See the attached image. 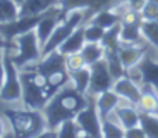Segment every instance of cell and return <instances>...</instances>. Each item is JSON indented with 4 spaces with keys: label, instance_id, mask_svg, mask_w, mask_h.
I'll return each mask as SVG.
<instances>
[{
    "label": "cell",
    "instance_id": "6da1fadb",
    "mask_svg": "<svg viewBox=\"0 0 158 138\" xmlns=\"http://www.w3.org/2000/svg\"><path fill=\"white\" fill-rule=\"evenodd\" d=\"M88 104L86 94L77 91L71 83L61 88L43 107L48 128L57 129L58 124L68 120H75L78 112Z\"/></svg>",
    "mask_w": 158,
    "mask_h": 138
},
{
    "label": "cell",
    "instance_id": "7a4b0ae2",
    "mask_svg": "<svg viewBox=\"0 0 158 138\" xmlns=\"http://www.w3.org/2000/svg\"><path fill=\"white\" fill-rule=\"evenodd\" d=\"M3 117L6 118L14 138H34L48 128L45 114L39 109L8 107L3 109Z\"/></svg>",
    "mask_w": 158,
    "mask_h": 138
},
{
    "label": "cell",
    "instance_id": "3957f363",
    "mask_svg": "<svg viewBox=\"0 0 158 138\" xmlns=\"http://www.w3.org/2000/svg\"><path fill=\"white\" fill-rule=\"evenodd\" d=\"M20 80L23 88V95H22L23 107L43 111L46 103L52 98L48 89L46 77L40 71H37L31 63L20 69Z\"/></svg>",
    "mask_w": 158,
    "mask_h": 138
},
{
    "label": "cell",
    "instance_id": "277c9868",
    "mask_svg": "<svg viewBox=\"0 0 158 138\" xmlns=\"http://www.w3.org/2000/svg\"><path fill=\"white\" fill-rule=\"evenodd\" d=\"M14 42L17 45V51L15 52L9 51V52H11V58H12L14 65L19 69H22L31 63H35L42 58V46L39 43L35 31L22 34Z\"/></svg>",
    "mask_w": 158,
    "mask_h": 138
},
{
    "label": "cell",
    "instance_id": "5b68a950",
    "mask_svg": "<svg viewBox=\"0 0 158 138\" xmlns=\"http://www.w3.org/2000/svg\"><path fill=\"white\" fill-rule=\"evenodd\" d=\"M5 57V82L0 88V101L3 103H22V80H20V69L14 65L11 58V52L6 49L3 52Z\"/></svg>",
    "mask_w": 158,
    "mask_h": 138
},
{
    "label": "cell",
    "instance_id": "8992f818",
    "mask_svg": "<svg viewBox=\"0 0 158 138\" xmlns=\"http://www.w3.org/2000/svg\"><path fill=\"white\" fill-rule=\"evenodd\" d=\"M85 23V11H72L69 12L54 29L52 36L49 37V40L45 43V46L42 48V55H46L52 51H57L60 45L78 28Z\"/></svg>",
    "mask_w": 158,
    "mask_h": 138
},
{
    "label": "cell",
    "instance_id": "52a82bcc",
    "mask_svg": "<svg viewBox=\"0 0 158 138\" xmlns=\"http://www.w3.org/2000/svg\"><path fill=\"white\" fill-rule=\"evenodd\" d=\"M86 97H88V104L78 112V115L75 117V121H77L81 132L91 135L92 138H103V135H102V117L97 111L95 95L86 94Z\"/></svg>",
    "mask_w": 158,
    "mask_h": 138
},
{
    "label": "cell",
    "instance_id": "ba28073f",
    "mask_svg": "<svg viewBox=\"0 0 158 138\" xmlns=\"http://www.w3.org/2000/svg\"><path fill=\"white\" fill-rule=\"evenodd\" d=\"M46 12L37 14V15H23V17L19 15L15 20L0 23V36L8 42H14L19 36L26 34L29 31H34L35 26L39 25V22L46 15Z\"/></svg>",
    "mask_w": 158,
    "mask_h": 138
},
{
    "label": "cell",
    "instance_id": "9c48e42d",
    "mask_svg": "<svg viewBox=\"0 0 158 138\" xmlns=\"http://www.w3.org/2000/svg\"><path fill=\"white\" fill-rule=\"evenodd\" d=\"M89 71H91V83H89L88 94L97 97L102 92L112 89V85H114L115 80H114V77H112V74L107 68V63H106L105 58L91 65Z\"/></svg>",
    "mask_w": 158,
    "mask_h": 138
},
{
    "label": "cell",
    "instance_id": "30bf717a",
    "mask_svg": "<svg viewBox=\"0 0 158 138\" xmlns=\"http://www.w3.org/2000/svg\"><path fill=\"white\" fill-rule=\"evenodd\" d=\"M112 89L117 92V95L131 104H138L140 97H141V86L137 85L135 82H132L127 75H123L120 78H117L112 85Z\"/></svg>",
    "mask_w": 158,
    "mask_h": 138
},
{
    "label": "cell",
    "instance_id": "8fae6325",
    "mask_svg": "<svg viewBox=\"0 0 158 138\" xmlns=\"http://www.w3.org/2000/svg\"><path fill=\"white\" fill-rule=\"evenodd\" d=\"M148 45L149 43H140V45H127V43H121L118 49V55L120 60L124 66V69H129L132 66H137L143 57L148 52Z\"/></svg>",
    "mask_w": 158,
    "mask_h": 138
},
{
    "label": "cell",
    "instance_id": "7c38bea8",
    "mask_svg": "<svg viewBox=\"0 0 158 138\" xmlns=\"http://www.w3.org/2000/svg\"><path fill=\"white\" fill-rule=\"evenodd\" d=\"M140 115H141L140 109L135 104H131V103H126V101H121L118 104V107L114 111V117L117 118V121L124 129L138 126L140 124Z\"/></svg>",
    "mask_w": 158,
    "mask_h": 138
},
{
    "label": "cell",
    "instance_id": "4fadbf2b",
    "mask_svg": "<svg viewBox=\"0 0 158 138\" xmlns=\"http://www.w3.org/2000/svg\"><path fill=\"white\" fill-rule=\"evenodd\" d=\"M121 101H123V100L117 95V92L114 91V89L102 92V94H98V95L95 97L97 111H98V114H100L102 118L112 115L114 111L118 107V104H120Z\"/></svg>",
    "mask_w": 158,
    "mask_h": 138
},
{
    "label": "cell",
    "instance_id": "5bb4252c",
    "mask_svg": "<svg viewBox=\"0 0 158 138\" xmlns=\"http://www.w3.org/2000/svg\"><path fill=\"white\" fill-rule=\"evenodd\" d=\"M140 72H141V80L143 85L154 86L158 91V60H154L148 54L143 57V60L137 65Z\"/></svg>",
    "mask_w": 158,
    "mask_h": 138
},
{
    "label": "cell",
    "instance_id": "9a60e30c",
    "mask_svg": "<svg viewBox=\"0 0 158 138\" xmlns=\"http://www.w3.org/2000/svg\"><path fill=\"white\" fill-rule=\"evenodd\" d=\"M60 5V0H25L19 8V15H37Z\"/></svg>",
    "mask_w": 158,
    "mask_h": 138
},
{
    "label": "cell",
    "instance_id": "2e32d148",
    "mask_svg": "<svg viewBox=\"0 0 158 138\" xmlns=\"http://www.w3.org/2000/svg\"><path fill=\"white\" fill-rule=\"evenodd\" d=\"M137 107L140 109V112L158 115V91L154 86H149V85L141 86V97Z\"/></svg>",
    "mask_w": 158,
    "mask_h": 138
},
{
    "label": "cell",
    "instance_id": "e0dca14e",
    "mask_svg": "<svg viewBox=\"0 0 158 138\" xmlns=\"http://www.w3.org/2000/svg\"><path fill=\"white\" fill-rule=\"evenodd\" d=\"M86 43V39H85V25L78 26L61 45L57 49L58 52H61L63 55H69V54H75V52H80L81 48Z\"/></svg>",
    "mask_w": 158,
    "mask_h": 138
},
{
    "label": "cell",
    "instance_id": "ac0fdd59",
    "mask_svg": "<svg viewBox=\"0 0 158 138\" xmlns=\"http://www.w3.org/2000/svg\"><path fill=\"white\" fill-rule=\"evenodd\" d=\"M102 135L103 138H124V128L112 115L102 118Z\"/></svg>",
    "mask_w": 158,
    "mask_h": 138
},
{
    "label": "cell",
    "instance_id": "d6986e66",
    "mask_svg": "<svg viewBox=\"0 0 158 138\" xmlns=\"http://www.w3.org/2000/svg\"><path fill=\"white\" fill-rule=\"evenodd\" d=\"M80 54H81L85 63L88 66H91V65L100 61L102 58H105V48L102 43H88L86 42L85 46L81 48Z\"/></svg>",
    "mask_w": 158,
    "mask_h": 138
},
{
    "label": "cell",
    "instance_id": "ffe728a7",
    "mask_svg": "<svg viewBox=\"0 0 158 138\" xmlns=\"http://www.w3.org/2000/svg\"><path fill=\"white\" fill-rule=\"evenodd\" d=\"M71 75V85L80 91L81 94H88L89 89V83H91V71H89V66H85L78 71H74V72H69Z\"/></svg>",
    "mask_w": 158,
    "mask_h": 138
},
{
    "label": "cell",
    "instance_id": "44dd1931",
    "mask_svg": "<svg viewBox=\"0 0 158 138\" xmlns=\"http://www.w3.org/2000/svg\"><path fill=\"white\" fill-rule=\"evenodd\" d=\"M94 0H60V14L66 17L72 11H91Z\"/></svg>",
    "mask_w": 158,
    "mask_h": 138
},
{
    "label": "cell",
    "instance_id": "7402d4cb",
    "mask_svg": "<svg viewBox=\"0 0 158 138\" xmlns=\"http://www.w3.org/2000/svg\"><path fill=\"white\" fill-rule=\"evenodd\" d=\"M141 34L143 39L154 49H158V20H143Z\"/></svg>",
    "mask_w": 158,
    "mask_h": 138
},
{
    "label": "cell",
    "instance_id": "603a6c76",
    "mask_svg": "<svg viewBox=\"0 0 158 138\" xmlns=\"http://www.w3.org/2000/svg\"><path fill=\"white\" fill-rule=\"evenodd\" d=\"M140 126L146 132L148 138H158V115L141 112L140 115Z\"/></svg>",
    "mask_w": 158,
    "mask_h": 138
},
{
    "label": "cell",
    "instance_id": "cb8c5ba5",
    "mask_svg": "<svg viewBox=\"0 0 158 138\" xmlns=\"http://www.w3.org/2000/svg\"><path fill=\"white\" fill-rule=\"evenodd\" d=\"M102 45L105 51H118L121 46V39H120V23L106 29L105 37L102 40Z\"/></svg>",
    "mask_w": 158,
    "mask_h": 138
},
{
    "label": "cell",
    "instance_id": "d4e9b609",
    "mask_svg": "<svg viewBox=\"0 0 158 138\" xmlns=\"http://www.w3.org/2000/svg\"><path fill=\"white\" fill-rule=\"evenodd\" d=\"M19 17V5L14 0H0V23L15 20Z\"/></svg>",
    "mask_w": 158,
    "mask_h": 138
},
{
    "label": "cell",
    "instance_id": "484cf974",
    "mask_svg": "<svg viewBox=\"0 0 158 138\" xmlns=\"http://www.w3.org/2000/svg\"><path fill=\"white\" fill-rule=\"evenodd\" d=\"M80 132L75 120H68L57 126V138H78Z\"/></svg>",
    "mask_w": 158,
    "mask_h": 138
},
{
    "label": "cell",
    "instance_id": "4316f807",
    "mask_svg": "<svg viewBox=\"0 0 158 138\" xmlns=\"http://www.w3.org/2000/svg\"><path fill=\"white\" fill-rule=\"evenodd\" d=\"M85 25V39L88 43H102L103 37H105L106 29L94 25V23H83Z\"/></svg>",
    "mask_w": 158,
    "mask_h": 138
},
{
    "label": "cell",
    "instance_id": "83f0119b",
    "mask_svg": "<svg viewBox=\"0 0 158 138\" xmlns=\"http://www.w3.org/2000/svg\"><path fill=\"white\" fill-rule=\"evenodd\" d=\"M66 57V69L69 72H74V71H78L85 66H88L81 57L80 52H75V54H69V55H64Z\"/></svg>",
    "mask_w": 158,
    "mask_h": 138
},
{
    "label": "cell",
    "instance_id": "f1b7e54d",
    "mask_svg": "<svg viewBox=\"0 0 158 138\" xmlns=\"http://www.w3.org/2000/svg\"><path fill=\"white\" fill-rule=\"evenodd\" d=\"M143 20H158V3L154 2H146V5L143 6V9L140 11Z\"/></svg>",
    "mask_w": 158,
    "mask_h": 138
},
{
    "label": "cell",
    "instance_id": "f546056e",
    "mask_svg": "<svg viewBox=\"0 0 158 138\" xmlns=\"http://www.w3.org/2000/svg\"><path fill=\"white\" fill-rule=\"evenodd\" d=\"M124 138H148V137H146V132L143 131V128L138 124V126L124 129Z\"/></svg>",
    "mask_w": 158,
    "mask_h": 138
},
{
    "label": "cell",
    "instance_id": "4dcf8cb0",
    "mask_svg": "<svg viewBox=\"0 0 158 138\" xmlns=\"http://www.w3.org/2000/svg\"><path fill=\"white\" fill-rule=\"evenodd\" d=\"M146 2L148 0H127L126 3H127V6H129V9H134V11H141L143 9V6L146 5Z\"/></svg>",
    "mask_w": 158,
    "mask_h": 138
},
{
    "label": "cell",
    "instance_id": "1f68e13d",
    "mask_svg": "<svg viewBox=\"0 0 158 138\" xmlns=\"http://www.w3.org/2000/svg\"><path fill=\"white\" fill-rule=\"evenodd\" d=\"M6 49L14 51V49H17V45H15V42H8L0 36V51H6Z\"/></svg>",
    "mask_w": 158,
    "mask_h": 138
},
{
    "label": "cell",
    "instance_id": "d6a6232c",
    "mask_svg": "<svg viewBox=\"0 0 158 138\" xmlns=\"http://www.w3.org/2000/svg\"><path fill=\"white\" fill-rule=\"evenodd\" d=\"M34 138H57V129L46 128L43 132H40L39 135H35Z\"/></svg>",
    "mask_w": 158,
    "mask_h": 138
},
{
    "label": "cell",
    "instance_id": "836d02e7",
    "mask_svg": "<svg viewBox=\"0 0 158 138\" xmlns=\"http://www.w3.org/2000/svg\"><path fill=\"white\" fill-rule=\"evenodd\" d=\"M5 51H0V88L5 82V57H3Z\"/></svg>",
    "mask_w": 158,
    "mask_h": 138
},
{
    "label": "cell",
    "instance_id": "e575fe53",
    "mask_svg": "<svg viewBox=\"0 0 158 138\" xmlns=\"http://www.w3.org/2000/svg\"><path fill=\"white\" fill-rule=\"evenodd\" d=\"M8 131H9V126H8L6 118H5V117H0V138L3 137Z\"/></svg>",
    "mask_w": 158,
    "mask_h": 138
},
{
    "label": "cell",
    "instance_id": "d590c367",
    "mask_svg": "<svg viewBox=\"0 0 158 138\" xmlns=\"http://www.w3.org/2000/svg\"><path fill=\"white\" fill-rule=\"evenodd\" d=\"M2 138H14V134H12L11 131H8V132H6V134H5Z\"/></svg>",
    "mask_w": 158,
    "mask_h": 138
},
{
    "label": "cell",
    "instance_id": "8d00e7d4",
    "mask_svg": "<svg viewBox=\"0 0 158 138\" xmlns=\"http://www.w3.org/2000/svg\"><path fill=\"white\" fill-rule=\"evenodd\" d=\"M78 138H92V137H91V135H88V134H85V132H80Z\"/></svg>",
    "mask_w": 158,
    "mask_h": 138
},
{
    "label": "cell",
    "instance_id": "74e56055",
    "mask_svg": "<svg viewBox=\"0 0 158 138\" xmlns=\"http://www.w3.org/2000/svg\"><path fill=\"white\" fill-rule=\"evenodd\" d=\"M14 2H15V3H17V5H19V8H20V5H22V3H23V2H25V0H14Z\"/></svg>",
    "mask_w": 158,
    "mask_h": 138
},
{
    "label": "cell",
    "instance_id": "f35d334b",
    "mask_svg": "<svg viewBox=\"0 0 158 138\" xmlns=\"http://www.w3.org/2000/svg\"><path fill=\"white\" fill-rule=\"evenodd\" d=\"M149 2H154V3H158V0H149Z\"/></svg>",
    "mask_w": 158,
    "mask_h": 138
},
{
    "label": "cell",
    "instance_id": "ab89813d",
    "mask_svg": "<svg viewBox=\"0 0 158 138\" xmlns=\"http://www.w3.org/2000/svg\"><path fill=\"white\" fill-rule=\"evenodd\" d=\"M157 52H158V49H157Z\"/></svg>",
    "mask_w": 158,
    "mask_h": 138
}]
</instances>
